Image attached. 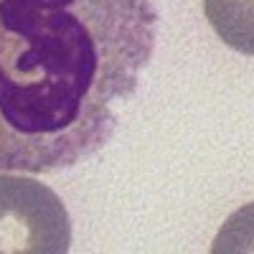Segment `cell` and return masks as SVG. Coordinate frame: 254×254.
I'll return each instance as SVG.
<instances>
[{"label": "cell", "instance_id": "obj_3", "mask_svg": "<svg viewBox=\"0 0 254 254\" xmlns=\"http://www.w3.org/2000/svg\"><path fill=\"white\" fill-rule=\"evenodd\" d=\"M203 10L214 31L231 49H237L247 56L254 51L252 0H203Z\"/></svg>", "mask_w": 254, "mask_h": 254}, {"label": "cell", "instance_id": "obj_2", "mask_svg": "<svg viewBox=\"0 0 254 254\" xmlns=\"http://www.w3.org/2000/svg\"><path fill=\"white\" fill-rule=\"evenodd\" d=\"M71 221L56 190L0 171V254H66Z\"/></svg>", "mask_w": 254, "mask_h": 254}, {"label": "cell", "instance_id": "obj_1", "mask_svg": "<svg viewBox=\"0 0 254 254\" xmlns=\"http://www.w3.org/2000/svg\"><path fill=\"white\" fill-rule=\"evenodd\" d=\"M155 38L150 0H0V171L59 173L97 155Z\"/></svg>", "mask_w": 254, "mask_h": 254}]
</instances>
